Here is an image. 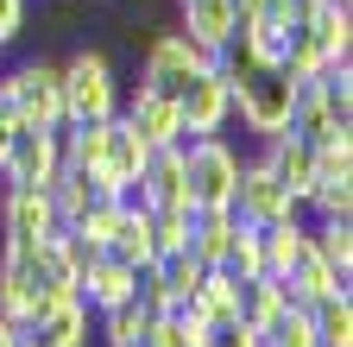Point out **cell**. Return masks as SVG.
<instances>
[{
	"label": "cell",
	"mask_w": 353,
	"mask_h": 347,
	"mask_svg": "<svg viewBox=\"0 0 353 347\" xmlns=\"http://www.w3.org/2000/svg\"><path fill=\"white\" fill-rule=\"evenodd\" d=\"M158 272H164V284H170V297H176V303H183V297H190V290H196V284L208 278V266H202V259H196L190 246L164 252V259H158Z\"/></svg>",
	"instance_id": "33"
},
{
	"label": "cell",
	"mask_w": 353,
	"mask_h": 347,
	"mask_svg": "<svg viewBox=\"0 0 353 347\" xmlns=\"http://www.w3.org/2000/svg\"><path fill=\"white\" fill-rule=\"evenodd\" d=\"M208 63H214V51H202L183 26H152L145 45H139V82L158 95H183V82Z\"/></svg>",
	"instance_id": "3"
},
{
	"label": "cell",
	"mask_w": 353,
	"mask_h": 347,
	"mask_svg": "<svg viewBox=\"0 0 353 347\" xmlns=\"http://www.w3.org/2000/svg\"><path fill=\"white\" fill-rule=\"evenodd\" d=\"M51 196H57V215H63V228H70L76 215H82V208H95L108 190H101V177H95L88 164H63L57 177H51Z\"/></svg>",
	"instance_id": "21"
},
{
	"label": "cell",
	"mask_w": 353,
	"mask_h": 347,
	"mask_svg": "<svg viewBox=\"0 0 353 347\" xmlns=\"http://www.w3.org/2000/svg\"><path fill=\"white\" fill-rule=\"evenodd\" d=\"M228 272H234V278H259V272H265V246H259V228H252V221H240V234H234V246H228Z\"/></svg>",
	"instance_id": "34"
},
{
	"label": "cell",
	"mask_w": 353,
	"mask_h": 347,
	"mask_svg": "<svg viewBox=\"0 0 353 347\" xmlns=\"http://www.w3.org/2000/svg\"><path fill=\"white\" fill-rule=\"evenodd\" d=\"M145 322H152V316H145L139 303L126 297V303H114V310H101V316H95V341H101V347H126V341H145Z\"/></svg>",
	"instance_id": "27"
},
{
	"label": "cell",
	"mask_w": 353,
	"mask_h": 347,
	"mask_svg": "<svg viewBox=\"0 0 353 347\" xmlns=\"http://www.w3.org/2000/svg\"><path fill=\"white\" fill-rule=\"evenodd\" d=\"M0 234H19V240H51V234H63L57 196L51 190L7 184V196H0Z\"/></svg>",
	"instance_id": "10"
},
{
	"label": "cell",
	"mask_w": 353,
	"mask_h": 347,
	"mask_svg": "<svg viewBox=\"0 0 353 347\" xmlns=\"http://www.w3.org/2000/svg\"><path fill=\"white\" fill-rule=\"evenodd\" d=\"M38 335H44V347H95V310L76 297V303H63V310H51L44 322H32Z\"/></svg>",
	"instance_id": "20"
},
{
	"label": "cell",
	"mask_w": 353,
	"mask_h": 347,
	"mask_svg": "<svg viewBox=\"0 0 353 347\" xmlns=\"http://www.w3.org/2000/svg\"><path fill=\"white\" fill-rule=\"evenodd\" d=\"M19 126H26V120H19V108H13V101H0V164H7V152H13V133H19Z\"/></svg>",
	"instance_id": "37"
},
{
	"label": "cell",
	"mask_w": 353,
	"mask_h": 347,
	"mask_svg": "<svg viewBox=\"0 0 353 347\" xmlns=\"http://www.w3.org/2000/svg\"><path fill=\"white\" fill-rule=\"evenodd\" d=\"M309 32H316V45L328 51V57H353V7H309V19H303Z\"/></svg>",
	"instance_id": "24"
},
{
	"label": "cell",
	"mask_w": 353,
	"mask_h": 347,
	"mask_svg": "<svg viewBox=\"0 0 353 347\" xmlns=\"http://www.w3.org/2000/svg\"><path fill=\"white\" fill-rule=\"evenodd\" d=\"M303 240H309V221H303V215H290V221H272V228H259L265 272H290V259L303 252Z\"/></svg>",
	"instance_id": "26"
},
{
	"label": "cell",
	"mask_w": 353,
	"mask_h": 347,
	"mask_svg": "<svg viewBox=\"0 0 353 347\" xmlns=\"http://www.w3.org/2000/svg\"><path fill=\"white\" fill-rule=\"evenodd\" d=\"M176 26H183L202 51H221L240 32V13H234V0H176Z\"/></svg>",
	"instance_id": "15"
},
{
	"label": "cell",
	"mask_w": 353,
	"mask_h": 347,
	"mask_svg": "<svg viewBox=\"0 0 353 347\" xmlns=\"http://www.w3.org/2000/svg\"><path fill=\"white\" fill-rule=\"evenodd\" d=\"M32 26V0H0V51H13Z\"/></svg>",
	"instance_id": "36"
},
{
	"label": "cell",
	"mask_w": 353,
	"mask_h": 347,
	"mask_svg": "<svg viewBox=\"0 0 353 347\" xmlns=\"http://www.w3.org/2000/svg\"><path fill=\"white\" fill-rule=\"evenodd\" d=\"M145 234H152V259L190 246V208H145Z\"/></svg>",
	"instance_id": "30"
},
{
	"label": "cell",
	"mask_w": 353,
	"mask_h": 347,
	"mask_svg": "<svg viewBox=\"0 0 353 347\" xmlns=\"http://www.w3.org/2000/svg\"><path fill=\"white\" fill-rule=\"evenodd\" d=\"M76 297H82L95 316H101V310H114V303H126V297H132V266H126V259H114V252H95V259L76 272Z\"/></svg>",
	"instance_id": "13"
},
{
	"label": "cell",
	"mask_w": 353,
	"mask_h": 347,
	"mask_svg": "<svg viewBox=\"0 0 353 347\" xmlns=\"http://www.w3.org/2000/svg\"><path fill=\"white\" fill-rule=\"evenodd\" d=\"M290 284L278 278V272H259V278H240V316L252 322V328H272L284 310H290Z\"/></svg>",
	"instance_id": "18"
},
{
	"label": "cell",
	"mask_w": 353,
	"mask_h": 347,
	"mask_svg": "<svg viewBox=\"0 0 353 347\" xmlns=\"http://www.w3.org/2000/svg\"><path fill=\"white\" fill-rule=\"evenodd\" d=\"M101 252L126 259V266H145V259H152V234H145V208H126V215H120V228L108 234V246H101Z\"/></svg>",
	"instance_id": "29"
},
{
	"label": "cell",
	"mask_w": 353,
	"mask_h": 347,
	"mask_svg": "<svg viewBox=\"0 0 353 347\" xmlns=\"http://www.w3.org/2000/svg\"><path fill=\"white\" fill-rule=\"evenodd\" d=\"M240 146L228 133H202L183 139V177H190V208H228L240 184Z\"/></svg>",
	"instance_id": "2"
},
{
	"label": "cell",
	"mask_w": 353,
	"mask_h": 347,
	"mask_svg": "<svg viewBox=\"0 0 353 347\" xmlns=\"http://www.w3.org/2000/svg\"><path fill=\"white\" fill-rule=\"evenodd\" d=\"M0 347H19V322H7V316H0Z\"/></svg>",
	"instance_id": "40"
},
{
	"label": "cell",
	"mask_w": 353,
	"mask_h": 347,
	"mask_svg": "<svg viewBox=\"0 0 353 347\" xmlns=\"http://www.w3.org/2000/svg\"><path fill=\"white\" fill-rule=\"evenodd\" d=\"M278 278L290 284V297H296V303H316V297H328V290H353V278H341V272H334V266H328V259L309 246V240H303V252L290 259V272H278Z\"/></svg>",
	"instance_id": "17"
},
{
	"label": "cell",
	"mask_w": 353,
	"mask_h": 347,
	"mask_svg": "<svg viewBox=\"0 0 353 347\" xmlns=\"http://www.w3.org/2000/svg\"><path fill=\"white\" fill-rule=\"evenodd\" d=\"M19 347H44V335L38 328H19Z\"/></svg>",
	"instance_id": "41"
},
{
	"label": "cell",
	"mask_w": 353,
	"mask_h": 347,
	"mask_svg": "<svg viewBox=\"0 0 353 347\" xmlns=\"http://www.w3.org/2000/svg\"><path fill=\"white\" fill-rule=\"evenodd\" d=\"M57 70H63V114L70 120H114L120 114L126 89H120V70L101 45H76Z\"/></svg>",
	"instance_id": "1"
},
{
	"label": "cell",
	"mask_w": 353,
	"mask_h": 347,
	"mask_svg": "<svg viewBox=\"0 0 353 347\" xmlns=\"http://www.w3.org/2000/svg\"><path fill=\"white\" fill-rule=\"evenodd\" d=\"M139 170H145V139L114 114V120H108V152H101V164H95V177H101L108 196H120L126 184H139Z\"/></svg>",
	"instance_id": "12"
},
{
	"label": "cell",
	"mask_w": 353,
	"mask_h": 347,
	"mask_svg": "<svg viewBox=\"0 0 353 347\" xmlns=\"http://www.w3.org/2000/svg\"><path fill=\"white\" fill-rule=\"evenodd\" d=\"M57 139H63V164H88L95 170L101 152H108V120H63Z\"/></svg>",
	"instance_id": "25"
},
{
	"label": "cell",
	"mask_w": 353,
	"mask_h": 347,
	"mask_svg": "<svg viewBox=\"0 0 353 347\" xmlns=\"http://www.w3.org/2000/svg\"><path fill=\"white\" fill-rule=\"evenodd\" d=\"M139 196H145V208H190L183 146H158V152H145V170H139Z\"/></svg>",
	"instance_id": "11"
},
{
	"label": "cell",
	"mask_w": 353,
	"mask_h": 347,
	"mask_svg": "<svg viewBox=\"0 0 353 347\" xmlns=\"http://www.w3.org/2000/svg\"><path fill=\"white\" fill-rule=\"evenodd\" d=\"M0 196H7V184H0Z\"/></svg>",
	"instance_id": "42"
},
{
	"label": "cell",
	"mask_w": 353,
	"mask_h": 347,
	"mask_svg": "<svg viewBox=\"0 0 353 347\" xmlns=\"http://www.w3.org/2000/svg\"><path fill=\"white\" fill-rule=\"evenodd\" d=\"M183 310H196L202 322H228V316H240V278H234L228 266H208V278L183 297Z\"/></svg>",
	"instance_id": "19"
},
{
	"label": "cell",
	"mask_w": 353,
	"mask_h": 347,
	"mask_svg": "<svg viewBox=\"0 0 353 347\" xmlns=\"http://www.w3.org/2000/svg\"><path fill=\"white\" fill-rule=\"evenodd\" d=\"M265 7H272V0H234V13H240V19H259Z\"/></svg>",
	"instance_id": "39"
},
{
	"label": "cell",
	"mask_w": 353,
	"mask_h": 347,
	"mask_svg": "<svg viewBox=\"0 0 353 347\" xmlns=\"http://www.w3.org/2000/svg\"><path fill=\"white\" fill-rule=\"evenodd\" d=\"M309 322H316L322 347H353V290H328L316 303H303Z\"/></svg>",
	"instance_id": "23"
},
{
	"label": "cell",
	"mask_w": 353,
	"mask_h": 347,
	"mask_svg": "<svg viewBox=\"0 0 353 347\" xmlns=\"http://www.w3.org/2000/svg\"><path fill=\"white\" fill-rule=\"evenodd\" d=\"M176 114H183V139H202V133H228L234 126V82L221 76L214 63L196 70L176 95Z\"/></svg>",
	"instance_id": "7"
},
{
	"label": "cell",
	"mask_w": 353,
	"mask_h": 347,
	"mask_svg": "<svg viewBox=\"0 0 353 347\" xmlns=\"http://www.w3.org/2000/svg\"><path fill=\"white\" fill-rule=\"evenodd\" d=\"M0 101H13L26 126H63V70L51 57H26L13 70H0Z\"/></svg>",
	"instance_id": "5"
},
{
	"label": "cell",
	"mask_w": 353,
	"mask_h": 347,
	"mask_svg": "<svg viewBox=\"0 0 353 347\" xmlns=\"http://www.w3.org/2000/svg\"><path fill=\"white\" fill-rule=\"evenodd\" d=\"M290 108H296V76L284 70H252L246 82H234V120L259 146L272 133H290Z\"/></svg>",
	"instance_id": "4"
},
{
	"label": "cell",
	"mask_w": 353,
	"mask_h": 347,
	"mask_svg": "<svg viewBox=\"0 0 353 347\" xmlns=\"http://www.w3.org/2000/svg\"><path fill=\"white\" fill-rule=\"evenodd\" d=\"M51 26L57 32H76L82 26V7H76V0H57V7H51Z\"/></svg>",
	"instance_id": "38"
},
{
	"label": "cell",
	"mask_w": 353,
	"mask_h": 347,
	"mask_svg": "<svg viewBox=\"0 0 353 347\" xmlns=\"http://www.w3.org/2000/svg\"><path fill=\"white\" fill-rule=\"evenodd\" d=\"M63 170V139L57 126H19L13 152L0 164V184H26V190H51V177Z\"/></svg>",
	"instance_id": "8"
},
{
	"label": "cell",
	"mask_w": 353,
	"mask_h": 347,
	"mask_svg": "<svg viewBox=\"0 0 353 347\" xmlns=\"http://www.w3.org/2000/svg\"><path fill=\"white\" fill-rule=\"evenodd\" d=\"M303 221H309V246H316L341 278H353V221H341V215H303Z\"/></svg>",
	"instance_id": "22"
},
{
	"label": "cell",
	"mask_w": 353,
	"mask_h": 347,
	"mask_svg": "<svg viewBox=\"0 0 353 347\" xmlns=\"http://www.w3.org/2000/svg\"><path fill=\"white\" fill-rule=\"evenodd\" d=\"M334 57L316 45V32H309V26H290V38H284V76H296V82H309V76H316V70H328Z\"/></svg>",
	"instance_id": "28"
},
{
	"label": "cell",
	"mask_w": 353,
	"mask_h": 347,
	"mask_svg": "<svg viewBox=\"0 0 353 347\" xmlns=\"http://www.w3.org/2000/svg\"><path fill=\"white\" fill-rule=\"evenodd\" d=\"M234 234H240L234 208H190V252L202 259V266H228Z\"/></svg>",
	"instance_id": "16"
},
{
	"label": "cell",
	"mask_w": 353,
	"mask_h": 347,
	"mask_svg": "<svg viewBox=\"0 0 353 347\" xmlns=\"http://www.w3.org/2000/svg\"><path fill=\"white\" fill-rule=\"evenodd\" d=\"M259 335H265V347H322V335H316V322H309L303 303H290V310L272 328H259Z\"/></svg>",
	"instance_id": "32"
},
{
	"label": "cell",
	"mask_w": 353,
	"mask_h": 347,
	"mask_svg": "<svg viewBox=\"0 0 353 347\" xmlns=\"http://www.w3.org/2000/svg\"><path fill=\"white\" fill-rule=\"evenodd\" d=\"M0 57H7V51H0Z\"/></svg>",
	"instance_id": "43"
},
{
	"label": "cell",
	"mask_w": 353,
	"mask_h": 347,
	"mask_svg": "<svg viewBox=\"0 0 353 347\" xmlns=\"http://www.w3.org/2000/svg\"><path fill=\"white\" fill-rule=\"evenodd\" d=\"M202 347H265V335H259L246 316H228V322H208Z\"/></svg>",
	"instance_id": "35"
},
{
	"label": "cell",
	"mask_w": 353,
	"mask_h": 347,
	"mask_svg": "<svg viewBox=\"0 0 353 347\" xmlns=\"http://www.w3.org/2000/svg\"><path fill=\"white\" fill-rule=\"evenodd\" d=\"M120 120L145 139V152L183 146V114H176V95H158V89H145V82H132V89L120 95Z\"/></svg>",
	"instance_id": "9"
},
{
	"label": "cell",
	"mask_w": 353,
	"mask_h": 347,
	"mask_svg": "<svg viewBox=\"0 0 353 347\" xmlns=\"http://www.w3.org/2000/svg\"><path fill=\"white\" fill-rule=\"evenodd\" d=\"M240 221H252V228H272V221H290V215H303V202L272 177V164H265L259 152H246L240 158V184H234V202H228Z\"/></svg>",
	"instance_id": "6"
},
{
	"label": "cell",
	"mask_w": 353,
	"mask_h": 347,
	"mask_svg": "<svg viewBox=\"0 0 353 347\" xmlns=\"http://www.w3.org/2000/svg\"><path fill=\"white\" fill-rule=\"evenodd\" d=\"M303 215H341V221H353V177H316L303 196Z\"/></svg>",
	"instance_id": "31"
},
{
	"label": "cell",
	"mask_w": 353,
	"mask_h": 347,
	"mask_svg": "<svg viewBox=\"0 0 353 347\" xmlns=\"http://www.w3.org/2000/svg\"><path fill=\"white\" fill-rule=\"evenodd\" d=\"M259 158L272 164V177H278L296 202L309 196V184H316V146H309V139H296V133H272V139L259 146Z\"/></svg>",
	"instance_id": "14"
}]
</instances>
